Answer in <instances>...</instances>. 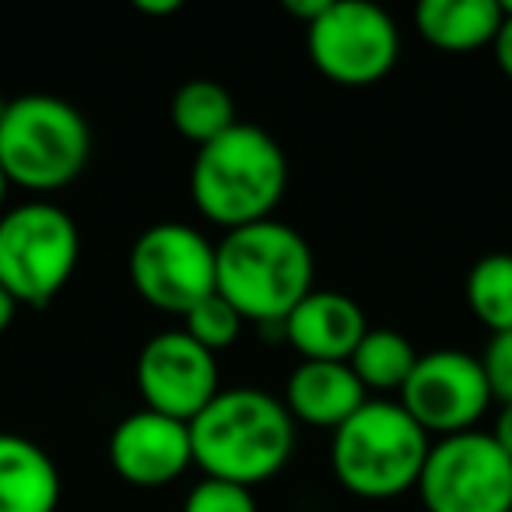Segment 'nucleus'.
<instances>
[{
	"mask_svg": "<svg viewBox=\"0 0 512 512\" xmlns=\"http://www.w3.org/2000/svg\"><path fill=\"white\" fill-rule=\"evenodd\" d=\"M193 463L207 477L253 488L271 481L295 446V418L285 400L256 386L218 390L190 421Z\"/></svg>",
	"mask_w": 512,
	"mask_h": 512,
	"instance_id": "nucleus-1",
	"label": "nucleus"
},
{
	"mask_svg": "<svg viewBox=\"0 0 512 512\" xmlns=\"http://www.w3.org/2000/svg\"><path fill=\"white\" fill-rule=\"evenodd\" d=\"M316 260L306 235L285 221H253L218 242V295L253 323H285L313 292Z\"/></svg>",
	"mask_w": 512,
	"mask_h": 512,
	"instance_id": "nucleus-2",
	"label": "nucleus"
},
{
	"mask_svg": "<svg viewBox=\"0 0 512 512\" xmlns=\"http://www.w3.org/2000/svg\"><path fill=\"white\" fill-rule=\"evenodd\" d=\"M288 186V158L267 130L235 123L200 144L190 169V197L204 218L228 232L271 218Z\"/></svg>",
	"mask_w": 512,
	"mask_h": 512,
	"instance_id": "nucleus-3",
	"label": "nucleus"
},
{
	"mask_svg": "<svg viewBox=\"0 0 512 512\" xmlns=\"http://www.w3.org/2000/svg\"><path fill=\"white\" fill-rule=\"evenodd\" d=\"M428 432L397 400H365L334 428V477L362 498H393L418 488L428 460Z\"/></svg>",
	"mask_w": 512,
	"mask_h": 512,
	"instance_id": "nucleus-4",
	"label": "nucleus"
},
{
	"mask_svg": "<svg viewBox=\"0 0 512 512\" xmlns=\"http://www.w3.org/2000/svg\"><path fill=\"white\" fill-rule=\"evenodd\" d=\"M92 155L88 120L57 95L11 99L0 120V169L25 190H60Z\"/></svg>",
	"mask_w": 512,
	"mask_h": 512,
	"instance_id": "nucleus-5",
	"label": "nucleus"
},
{
	"mask_svg": "<svg viewBox=\"0 0 512 512\" xmlns=\"http://www.w3.org/2000/svg\"><path fill=\"white\" fill-rule=\"evenodd\" d=\"M74 218L50 200H29L0 214V288L15 302L46 306L78 267Z\"/></svg>",
	"mask_w": 512,
	"mask_h": 512,
	"instance_id": "nucleus-6",
	"label": "nucleus"
},
{
	"mask_svg": "<svg viewBox=\"0 0 512 512\" xmlns=\"http://www.w3.org/2000/svg\"><path fill=\"white\" fill-rule=\"evenodd\" d=\"M130 285L148 306L186 316L218 292V246L183 221H158L130 246Z\"/></svg>",
	"mask_w": 512,
	"mask_h": 512,
	"instance_id": "nucleus-7",
	"label": "nucleus"
},
{
	"mask_svg": "<svg viewBox=\"0 0 512 512\" xmlns=\"http://www.w3.org/2000/svg\"><path fill=\"white\" fill-rule=\"evenodd\" d=\"M428 512H512V460L491 432L442 435L418 477Z\"/></svg>",
	"mask_w": 512,
	"mask_h": 512,
	"instance_id": "nucleus-8",
	"label": "nucleus"
},
{
	"mask_svg": "<svg viewBox=\"0 0 512 512\" xmlns=\"http://www.w3.org/2000/svg\"><path fill=\"white\" fill-rule=\"evenodd\" d=\"M309 57L337 85H372L386 78L400 57L393 18L369 0H330L306 29Z\"/></svg>",
	"mask_w": 512,
	"mask_h": 512,
	"instance_id": "nucleus-9",
	"label": "nucleus"
},
{
	"mask_svg": "<svg viewBox=\"0 0 512 512\" xmlns=\"http://www.w3.org/2000/svg\"><path fill=\"white\" fill-rule=\"evenodd\" d=\"M400 404L425 432H470L491 404V386L481 358L453 348L418 355L400 390Z\"/></svg>",
	"mask_w": 512,
	"mask_h": 512,
	"instance_id": "nucleus-10",
	"label": "nucleus"
},
{
	"mask_svg": "<svg viewBox=\"0 0 512 512\" xmlns=\"http://www.w3.org/2000/svg\"><path fill=\"white\" fill-rule=\"evenodd\" d=\"M137 390L148 411L190 425L218 397L214 351L200 348L186 330H162L137 355Z\"/></svg>",
	"mask_w": 512,
	"mask_h": 512,
	"instance_id": "nucleus-11",
	"label": "nucleus"
},
{
	"mask_svg": "<svg viewBox=\"0 0 512 512\" xmlns=\"http://www.w3.org/2000/svg\"><path fill=\"white\" fill-rule=\"evenodd\" d=\"M109 460L116 474L137 488H162L193 463L190 425L158 411L127 414L109 435Z\"/></svg>",
	"mask_w": 512,
	"mask_h": 512,
	"instance_id": "nucleus-12",
	"label": "nucleus"
},
{
	"mask_svg": "<svg viewBox=\"0 0 512 512\" xmlns=\"http://www.w3.org/2000/svg\"><path fill=\"white\" fill-rule=\"evenodd\" d=\"M285 337L306 362H348L369 323L355 299L341 292H309L281 323Z\"/></svg>",
	"mask_w": 512,
	"mask_h": 512,
	"instance_id": "nucleus-13",
	"label": "nucleus"
},
{
	"mask_svg": "<svg viewBox=\"0 0 512 512\" xmlns=\"http://www.w3.org/2000/svg\"><path fill=\"white\" fill-rule=\"evenodd\" d=\"M365 404V386L348 362H302L288 376L285 407L316 428H337Z\"/></svg>",
	"mask_w": 512,
	"mask_h": 512,
	"instance_id": "nucleus-14",
	"label": "nucleus"
},
{
	"mask_svg": "<svg viewBox=\"0 0 512 512\" xmlns=\"http://www.w3.org/2000/svg\"><path fill=\"white\" fill-rule=\"evenodd\" d=\"M60 470L39 442L0 432V512H57Z\"/></svg>",
	"mask_w": 512,
	"mask_h": 512,
	"instance_id": "nucleus-15",
	"label": "nucleus"
},
{
	"mask_svg": "<svg viewBox=\"0 0 512 512\" xmlns=\"http://www.w3.org/2000/svg\"><path fill=\"white\" fill-rule=\"evenodd\" d=\"M414 25L439 50H477L495 39L502 25V4L498 0H421L414 8Z\"/></svg>",
	"mask_w": 512,
	"mask_h": 512,
	"instance_id": "nucleus-16",
	"label": "nucleus"
},
{
	"mask_svg": "<svg viewBox=\"0 0 512 512\" xmlns=\"http://www.w3.org/2000/svg\"><path fill=\"white\" fill-rule=\"evenodd\" d=\"M169 116L172 127L200 148V144L221 137L228 127H235V99L218 81L193 78L186 85H179V92L172 95Z\"/></svg>",
	"mask_w": 512,
	"mask_h": 512,
	"instance_id": "nucleus-17",
	"label": "nucleus"
},
{
	"mask_svg": "<svg viewBox=\"0 0 512 512\" xmlns=\"http://www.w3.org/2000/svg\"><path fill=\"white\" fill-rule=\"evenodd\" d=\"M414 362H418L414 344L400 330L390 327H369L362 341H358L355 355L348 358V365L362 379V386H372V390H404Z\"/></svg>",
	"mask_w": 512,
	"mask_h": 512,
	"instance_id": "nucleus-18",
	"label": "nucleus"
},
{
	"mask_svg": "<svg viewBox=\"0 0 512 512\" xmlns=\"http://www.w3.org/2000/svg\"><path fill=\"white\" fill-rule=\"evenodd\" d=\"M467 306L491 334L512 330V253H488L470 267Z\"/></svg>",
	"mask_w": 512,
	"mask_h": 512,
	"instance_id": "nucleus-19",
	"label": "nucleus"
},
{
	"mask_svg": "<svg viewBox=\"0 0 512 512\" xmlns=\"http://www.w3.org/2000/svg\"><path fill=\"white\" fill-rule=\"evenodd\" d=\"M183 330L207 351H221L228 344H235L242 330V316L228 306V299H221L218 292L200 299L190 313L183 316Z\"/></svg>",
	"mask_w": 512,
	"mask_h": 512,
	"instance_id": "nucleus-20",
	"label": "nucleus"
},
{
	"mask_svg": "<svg viewBox=\"0 0 512 512\" xmlns=\"http://www.w3.org/2000/svg\"><path fill=\"white\" fill-rule=\"evenodd\" d=\"M183 512H256V502H253V491L242 488V484L204 477V481L190 488Z\"/></svg>",
	"mask_w": 512,
	"mask_h": 512,
	"instance_id": "nucleus-21",
	"label": "nucleus"
},
{
	"mask_svg": "<svg viewBox=\"0 0 512 512\" xmlns=\"http://www.w3.org/2000/svg\"><path fill=\"white\" fill-rule=\"evenodd\" d=\"M481 365L484 376H488L491 397H498L502 404H512V330L491 337Z\"/></svg>",
	"mask_w": 512,
	"mask_h": 512,
	"instance_id": "nucleus-22",
	"label": "nucleus"
},
{
	"mask_svg": "<svg viewBox=\"0 0 512 512\" xmlns=\"http://www.w3.org/2000/svg\"><path fill=\"white\" fill-rule=\"evenodd\" d=\"M498 4H502V25H498L491 46H495L498 67L512 78V0H498Z\"/></svg>",
	"mask_w": 512,
	"mask_h": 512,
	"instance_id": "nucleus-23",
	"label": "nucleus"
},
{
	"mask_svg": "<svg viewBox=\"0 0 512 512\" xmlns=\"http://www.w3.org/2000/svg\"><path fill=\"white\" fill-rule=\"evenodd\" d=\"M327 4L330 0H285V11L292 18H299V22H306V29H309V25L327 11Z\"/></svg>",
	"mask_w": 512,
	"mask_h": 512,
	"instance_id": "nucleus-24",
	"label": "nucleus"
},
{
	"mask_svg": "<svg viewBox=\"0 0 512 512\" xmlns=\"http://www.w3.org/2000/svg\"><path fill=\"white\" fill-rule=\"evenodd\" d=\"M491 439L498 442V446L509 453L512 460V404H502V411H498V421H495V432H491Z\"/></svg>",
	"mask_w": 512,
	"mask_h": 512,
	"instance_id": "nucleus-25",
	"label": "nucleus"
},
{
	"mask_svg": "<svg viewBox=\"0 0 512 512\" xmlns=\"http://www.w3.org/2000/svg\"><path fill=\"white\" fill-rule=\"evenodd\" d=\"M134 8L144 15H176L179 0H134Z\"/></svg>",
	"mask_w": 512,
	"mask_h": 512,
	"instance_id": "nucleus-26",
	"label": "nucleus"
},
{
	"mask_svg": "<svg viewBox=\"0 0 512 512\" xmlns=\"http://www.w3.org/2000/svg\"><path fill=\"white\" fill-rule=\"evenodd\" d=\"M15 309H18V302L11 299V295L4 292V288H0V334H4V330L11 327V320H15Z\"/></svg>",
	"mask_w": 512,
	"mask_h": 512,
	"instance_id": "nucleus-27",
	"label": "nucleus"
},
{
	"mask_svg": "<svg viewBox=\"0 0 512 512\" xmlns=\"http://www.w3.org/2000/svg\"><path fill=\"white\" fill-rule=\"evenodd\" d=\"M4 197H8V176L0 169V207H4Z\"/></svg>",
	"mask_w": 512,
	"mask_h": 512,
	"instance_id": "nucleus-28",
	"label": "nucleus"
},
{
	"mask_svg": "<svg viewBox=\"0 0 512 512\" xmlns=\"http://www.w3.org/2000/svg\"><path fill=\"white\" fill-rule=\"evenodd\" d=\"M4 109H8V99H4V95H0V120H4Z\"/></svg>",
	"mask_w": 512,
	"mask_h": 512,
	"instance_id": "nucleus-29",
	"label": "nucleus"
}]
</instances>
